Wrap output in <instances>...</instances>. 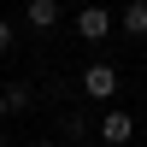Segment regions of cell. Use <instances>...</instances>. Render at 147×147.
Instances as JSON below:
<instances>
[{
  "label": "cell",
  "instance_id": "obj_1",
  "mask_svg": "<svg viewBox=\"0 0 147 147\" xmlns=\"http://www.w3.org/2000/svg\"><path fill=\"white\" fill-rule=\"evenodd\" d=\"M77 88H82V100H88V106H112V94L124 88V77H118V65L94 59V65H88V71L77 77Z\"/></svg>",
  "mask_w": 147,
  "mask_h": 147
},
{
  "label": "cell",
  "instance_id": "obj_2",
  "mask_svg": "<svg viewBox=\"0 0 147 147\" xmlns=\"http://www.w3.org/2000/svg\"><path fill=\"white\" fill-rule=\"evenodd\" d=\"M94 136H100L106 147H129V141H136V118H129V112H118V106H100Z\"/></svg>",
  "mask_w": 147,
  "mask_h": 147
},
{
  "label": "cell",
  "instance_id": "obj_3",
  "mask_svg": "<svg viewBox=\"0 0 147 147\" xmlns=\"http://www.w3.org/2000/svg\"><path fill=\"white\" fill-rule=\"evenodd\" d=\"M112 30H118V18H112V12L100 6V0H94V6H82V12H77V35H82V41H94V47H100L106 35H112Z\"/></svg>",
  "mask_w": 147,
  "mask_h": 147
},
{
  "label": "cell",
  "instance_id": "obj_4",
  "mask_svg": "<svg viewBox=\"0 0 147 147\" xmlns=\"http://www.w3.org/2000/svg\"><path fill=\"white\" fill-rule=\"evenodd\" d=\"M24 24L30 30H59V0H30L24 6Z\"/></svg>",
  "mask_w": 147,
  "mask_h": 147
},
{
  "label": "cell",
  "instance_id": "obj_5",
  "mask_svg": "<svg viewBox=\"0 0 147 147\" xmlns=\"http://www.w3.org/2000/svg\"><path fill=\"white\" fill-rule=\"evenodd\" d=\"M118 30L141 41V35H147V0H129V6H124V18H118Z\"/></svg>",
  "mask_w": 147,
  "mask_h": 147
},
{
  "label": "cell",
  "instance_id": "obj_6",
  "mask_svg": "<svg viewBox=\"0 0 147 147\" xmlns=\"http://www.w3.org/2000/svg\"><path fill=\"white\" fill-rule=\"evenodd\" d=\"M6 100H12V112H30V106H35V88H30V82H6Z\"/></svg>",
  "mask_w": 147,
  "mask_h": 147
},
{
  "label": "cell",
  "instance_id": "obj_7",
  "mask_svg": "<svg viewBox=\"0 0 147 147\" xmlns=\"http://www.w3.org/2000/svg\"><path fill=\"white\" fill-rule=\"evenodd\" d=\"M65 136H71V141H82V136H94V124H88V112H65Z\"/></svg>",
  "mask_w": 147,
  "mask_h": 147
},
{
  "label": "cell",
  "instance_id": "obj_8",
  "mask_svg": "<svg viewBox=\"0 0 147 147\" xmlns=\"http://www.w3.org/2000/svg\"><path fill=\"white\" fill-rule=\"evenodd\" d=\"M12 47H18V35H12V24L0 18V59H12Z\"/></svg>",
  "mask_w": 147,
  "mask_h": 147
},
{
  "label": "cell",
  "instance_id": "obj_9",
  "mask_svg": "<svg viewBox=\"0 0 147 147\" xmlns=\"http://www.w3.org/2000/svg\"><path fill=\"white\" fill-rule=\"evenodd\" d=\"M6 118H12V100H6V88H0V124H6Z\"/></svg>",
  "mask_w": 147,
  "mask_h": 147
},
{
  "label": "cell",
  "instance_id": "obj_10",
  "mask_svg": "<svg viewBox=\"0 0 147 147\" xmlns=\"http://www.w3.org/2000/svg\"><path fill=\"white\" fill-rule=\"evenodd\" d=\"M30 147H59V141H47V136H35V141H30Z\"/></svg>",
  "mask_w": 147,
  "mask_h": 147
},
{
  "label": "cell",
  "instance_id": "obj_11",
  "mask_svg": "<svg viewBox=\"0 0 147 147\" xmlns=\"http://www.w3.org/2000/svg\"><path fill=\"white\" fill-rule=\"evenodd\" d=\"M0 147H12V136H6V129H0Z\"/></svg>",
  "mask_w": 147,
  "mask_h": 147
},
{
  "label": "cell",
  "instance_id": "obj_12",
  "mask_svg": "<svg viewBox=\"0 0 147 147\" xmlns=\"http://www.w3.org/2000/svg\"><path fill=\"white\" fill-rule=\"evenodd\" d=\"M71 147H88V141H71Z\"/></svg>",
  "mask_w": 147,
  "mask_h": 147
}]
</instances>
